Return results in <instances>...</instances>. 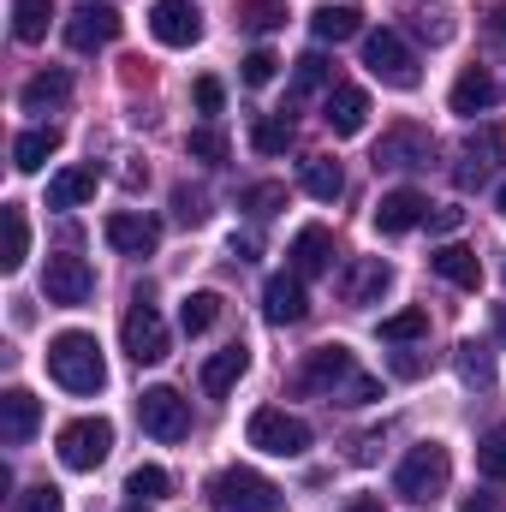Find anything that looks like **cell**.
<instances>
[{
	"instance_id": "42",
	"label": "cell",
	"mask_w": 506,
	"mask_h": 512,
	"mask_svg": "<svg viewBox=\"0 0 506 512\" xmlns=\"http://www.w3.org/2000/svg\"><path fill=\"white\" fill-rule=\"evenodd\" d=\"M274 72H280V60H274L268 48H251V54H245V84H251V90L274 84Z\"/></svg>"
},
{
	"instance_id": "13",
	"label": "cell",
	"mask_w": 506,
	"mask_h": 512,
	"mask_svg": "<svg viewBox=\"0 0 506 512\" xmlns=\"http://www.w3.org/2000/svg\"><path fill=\"white\" fill-rule=\"evenodd\" d=\"M429 155H435V137L423 126H393V131H381V143H376V167H429Z\"/></svg>"
},
{
	"instance_id": "28",
	"label": "cell",
	"mask_w": 506,
	"mask_h": 512,
	"mask_svg": "<svg viewBox=\"0 0 506 512\" xmlns=\"http://www.w3.org/2000/svg\"><path fill=\"white\" fill-rule=\"evenodd\" d=\"M96 197V167H66L48 179V209H78Z\"/></svg>"
},
{
	"instance_id": "5",
	"label": "cell",
	"mask_w": 506,
	"mask_h": 512,
	"mask_svg": "<svg viewBox=\"0 0 506 512\" xmlns=\"http://www.w3.org/2000/svg\"><path fill=\"white\" fill-rule=\"evenodd\" d=\"M245 435H251L256 453H268V459H304V453H310V423H304V417H292V411H280V405L251 411Z\"/></svg>"
},
{
	"instance_id": "52",
	"label": "cell",
	"mask_w": 506,
	"mask_h": 512,
	"mask_svg": "<svg viewBox=\"0 0 506 512\" xmlns=\"http://www.w3.org/2000/svg\"><path fill=\"white\" fill-rule=\"evenodd\" d=\"M346 512H381V501H352Z\"/></svg>"
},
{
	"instance_id": "50",
	"label": "cell",
	"mask_w": 506,
	"mask_h": 512,
	"mask_svg": "<svg viewBox=\"0 0 506 512\" xmlns=\"http://www.w3.org/2000/svg\"><path fill=\"white\" fill-rule=\"evenodd\" d=\"M233 256H239V262H251V256H256V239H251V233H245V239L233 233Z\"/></svg>"
},
{
	"instance_id": "35",
	"label": "cell",
	"mask_w": 506,
	"mask_h": 512,
	"mask_svg": "<svg viewBox=\"0 0 506 512\" xmlns=\"http://www.w3.org/2000/svg\"><path fill=\"white\" fill-rule=\"evenodd\" d=\"M423 334H429V310H399V316L381 322V340L387 346H417Z\"/></svg>"
},
{
	"instance_id": "11",
	"label": "cell",
	"mask_w": 506,
	"mask_h": 512,
	"mask_svg": "<svg viewBox=\"0 0 506 512\" xmlns=\"http://www.w3.org/2000/svg\"><path fill=\"white\" fill-rule=\"evenodd\" d=\"M42 292H48V304H66V310H78V304H90V292H96V274H90V262L72 251L48 256V268H42Z\"/></svg>"
},
{
	"instance_id": "34",
	"label": "cell",
	"mask_w": 506,
	"mask_h": 512,
	"mask_svg": "<svg viewBox=\"0 0 506 512\" xmlns=\"http://www.w3.org/2000/svg\"><path fill=\"white\" fill-rule=\"evenodd\" d=\"M251 143H256V155H286L292 149V120L286 114H262L251 126Z\"/></svg>"
},
{
	"instance_id": "53",
	"label": "cell",
	"mask_w": 506,
	"mask_h": 512,
	"mask_svg": "<svg viewBox=\"0 0 506 512\" xmlns=\"http://www.w3.org/2000/svg\"><path fill=\"white\" fill-rule=\"evenodd\" d=\"M495 30H501V36H506V6H501V12H495Z\"/></svg>"
},
{
	"instance_id": "30",
	"label": "cell",
	"mask_w": 506,
	"mask_h": 512,
	"mask_svg": "<svg viewBox=\"0 0 506 512\" xmlns=\"http://www.w3.org/2000/svg\"><path fill=\"white\" fill-rule=\"evenodd\" d=\"M0 221H6L0 268H6V274H18V268H24V256H30V221H24V209H18V203H6V209H0Z\"/></svg>"
},
{
	"instance_id": "17",
	"label": "cell",
	"mask_w": 506,
	"mask_h": 512,
	"mask_svg": "<svg viewBox=\"0 0 506 512\" xmlns=\"http://www.w3.org/2000/svg\"><path fill=\"white\" fill-rule=\"evenodd\" d=\"M417 221H429V197H423V191H411V185L387 191V197L376 203V233H387V239L411 233Z\"/></svg>"
},
{
	"instance_id": "29",
	"label": "cell",
	"mask_w": 506,
	"mask_h": 512,
	"mask_svg": "<svg viewBox=\"0 0 506 512\" xmlns=\"http://www.w3.org/2000/svg\"><path fill=\"white\" fill-rule=\"evenodd\" d=\"M298 185H304L316 203H334V197L346 191V173H340V161H334V155H310V161H304V173H298Z\"/></svg>"
},
{
	"instance_id": "46",
	"label": "cell",
	"mask_w": 506,
	"mask_h": 512,
	"mask_svg": "<svg viewBox=\"0 0 506 512\" xmlns=\"http://www.w3.org/2000/svg\"><path fill=\"white\" fill-rule=\"evenodd\" d=\"M173 209H179V221H185V227H197V221H203V215H209V209H203V197H197V191H173Z\"/></svg>"
},
{
	"instance_id": "6",
	"label": "cell",
	"mask_w": 506,
	"mask_h": 512,
	"mask_svg": "<svg viewBox=\"0 0 506 512\" xmlns=\"http://www.w3.org/2000/svg\"><path fill=\"white\" fill-rule=\"evenodd\" d=\"M54 453L66 471H96L108 453H114V423L108 417H72L60 435H54Z\"/></svg>"
},
{
	"instance_id": "2",
	"label": "cell",
	"mask_w": 506,
	"mask_h": 512,
	"mask_svg": "<svg viewBox=\"0 0 506 512\" xmlns=\"http://www.w3.org/2000/svg\"><path fill=\"white\" fill-rule=\"evenodd\" d=\"M48 376L66 387V393H102L108 387V364H102L96 334H84V328L54 334L48 340Z\"/></svg>"
},
{
	"instance_id": "20",
	"label": "cell",
	"mask_w": 506,
	"mask_h": 512,
	"mask_svg": "<svg viewBox=\"0 0 506 512\" xmlns=\"http://www.w3.org/2000/svg\"><path fill=\"white\" fill-rule=\"evenodd\" d=\"M393 286V262H381V256H364V262H352L346 268V280H340V292H346V304H376L381 292Z\"/></svg>"
},
{
	"instance_id": "15",
	"label": "cell",
	"mask_w": 506,
	"mask_h": 512,
	"mask_svg": "<svg viewBox=\"0 0 506 512\" xmlns=\"http://www.w3.org/2000/svg\"><path fill=\"white\" fill-rule=\"evenodd\" d=\"M322 126L334 131V137H358V131L370 126V96L358 84H334L328 102H322Z\"/></svg>"
},
{
	"instance_id": "33",
	"label": "cell",
	"mask_w": 506,
	"mask_h": 512,
	"mask_svg": "<svg viewBox=\"0 0 506 512\" xmlns=\"http://www.w3.org/2000/svg\"><path fill=\"white\" fill-rule=\"evenodd\" d=\"M221 322V292H191L185 304H179V328L185 334H209Z\"/></svg>"
},
{
	"instance_id": "19",
	"label": "cell",
	"mask_w": 506,
	"mask_h": 512,
	"mask_svg": "<svg viewBox=\"0 0 506 512\" xmlns=\"http://www.w3.org/2000/svg\"><path fill=\"white\" fill-rule=\"evenodd\" d=\"M292 274L298 280H316V274H328L334 268V233L328 227H298V239H292Z\"/></svg>"
},
{
	"instance_id": "44",
	"label": "cell",
	"mask_w": 506,
	"mask_h": 512,
	"mask_svg": "<svg viewBox=\"0 0 506 512\" xmlns=\"http://www.w3.org/2000/svg\"><path fill=\"white\" fill-rule=\"evenodd\" d=\"M322 84H328V60L310 48V54L298 60V90H322Z\"/></svg>"
},
{
	"instance_id": "10",
	"label": "cell",
	"mask_w": 506,
	"mask_h": 512,
	"mask_svg": "<svg viewBox=\"0 0 506 512\" xmlns=\"http://www.w3.org/2000/svg\"><path fill=\"white\" fill-rule=\"evenodd\" d=\"M120 340H126L131 364H161L167 358V322L155 316V304L137 292V304L126 310V322H120Z\"/></svg>"
},
{
	"instance_id": "3",
	"label": "cell",
	"mask_w": 506,
	"mask_h": 512,
	"mask_svg": "<svg viewBox=\"0 0 506 512\" xmlns=\"http://www.w3.org/2000/svg\"><path fill=\"white\" fill-rule=\"evenodd\" d=\"M447 483H453V453H447L441 441H417V447L399 459V471H393V495H405L411 507L441 501Z\"/></svg>"
},
{
	"instance_id": "48",
	"label": "cell",
	"mask_w": 506,
	"mask_h": 512,
	"mask_svg": "<svg viewBox=\"0 0 506 512\" xmlns=\"http://www.w3.org/2000/svg\"><path fill=\"white\" fill-rule=\"evenodd\" d=\"M459 221H465V209H435V215H429V227H435V233H453Z\"/></svg>"
},
{
	"instance_id": "18",
	"label": "cell",
	"mask_w": 506,
	"mask_h": 512,
	"mask_svg": "<svg viewBox=\"0 0 506 512\" xmlns=\"http://www.w3.org/2000/svg\"><path fill=\"white\" fill-rule=\"evenodd\" d=\"M36 423H42V399L24 393V387H6L0 393V441L6 447H24L36 435Z\"/></svg>"
},
{
	"instance_id": "32",
	"label": "cell",
	"mask_w": 506,
	"mask_h": 512,
	"mask_svg": "<svg viewBox=\"0 0 506 512\" xmlns=\"http://www.w3.org/2000/svg\"><path fill=\"white\" fill-rule=\"evenodd\" d=\"M405 18H411V30H417L429 48H447V42H453V30H459L447 6H417V12H405Z\"/></svg>"
},
{
	"instance_id": "23",
	"label": "cell",
	"mask_w": 506,
	"mask_h": 512,
	"mask_svg": "<svg viewBox=\"0 0 506 512\" xmlns=\"http://www.w3.org/2000/svg\"><path fill=\"white\" fill-rule=\"evenodd\" d=\"M245 370H251V352H245L239 340H233V346H221V352L203 364V393H209V399H227V393L239 387Z\"/></svg>"
},
{
	"instance_id": "39",
	"label": "cell",
	"mask_w": 506,
	"mask_h": 512,
	"mask_svg": "<svg viewBox=\"0 0 506 512\" xmlns=\"http://www.w3.org/2000/svg\"><path fill=\"white\" fill-rule=\"evenodd\" d=\"M185 149H191V161H203V167H221V161H227V131L197 126L191 137H185Z\"/></svg>"
},
{
	"instance_id": "47",
	"label": "cell",
	"mask_w": 506,
	"mask_h": 512,
	"mask_svg": "<svg viewBox=\"0 0 506 512\" xmlns=\"http://www.w3.org/2000/svg\"><path fill=\"white\" fill-rule=\"evenodd\" d=\"M423 370H429V358H423V352H393V376H405V382H411V376H423Z\"/></svg>"
},
{
	"instance_id": "7",
	"label": "cell",
	"mask_w": 506,
	"mask_h": 512,
	"mask_svg": "<svg viewBox=\"0 0 506 512\" xmlns=\"http://www.w3.org/2000/svg\"><path fill=\"white\" fill-rule=\"evenodd\" d=\"M364 66H370V78H381L387 90H417V54L405 48V36L399 30H370L364 36Z\"/></svg>"
},
{
	"instance_id": "31",
	"label": "cell",
	"mask_w": 506,
	"mask_h": 512,
	"mask_svg": "<svg viewBox=\"0 0 506 512\" xmlns=\"http://www.w3.org/2000/svg\"><path fill=\"white\" fill-rule=\"evenodd\" d=\"M54 18V0H12V36L18 42H42Z\"/></svg>"
},
{
	"instance_id": "22",
	"label": "cell",
	"mask_w": 506,
	"mask_h": 512,
	"mask_svg": "<svg viewBox=\"0 0 506 512\" xmlns=\"http://www.w3.org/2000/svg\"><path fill=\"white\" fill-rule=\"evenodd\" d=\"M447 102H453V114H489V108L501 102V84H495V78H489L483 66H465Z\"/></svg>"
},
{
	"instance_id": "43",
	"label": "cell",
	"mask_w": 506,
	"mask_h": 512,
	"mask_svg": "<svg viewBox=\"0 0 506 512\" xmlns=\"http://www.w3.org/2000/svg\"><path fill=\"white\" fill-rule=\"evenodd\" d=\"M18 512H66V501H60V489H54V483H36V489H24V495H18Z\"/></svg>"
},
{
	"instance_id": "54",
	"label": "cell",
	"mask_w": 506,
	"mask_h": 512,
	"mask_svg": "<svg viewBox=\"0 0 506 512\" xmlns=\"http://www.w3.org/2000/svg\"><path fill=\"white\" fill-rule=\"evenodd\" d=\"M495 209H501V215H506V185H501V191H495Z\"/></svg>"
},
{
	"instance_id": "9",
	"label": "cell",
	"mask_w": 506,
	"mask_h": 512,
	"mask_svg": "<svg viewBox=\"0 0 506 512\" xmlns=\"http://www.w3.org/2000/svg\"><path fill=\"white\" fill-rule=\"evenodd\" d=\"M137 423H143L155 441H185V435H191V399H179L173 387H143Z\"/></svg>"
},
{
	"instance_id": "12",
	"label": "cell",
	"mask_w": 506,
	"mask_h": 512,
	"mask_svg": "<svg viewBox=\"0 0 506 512\" xmlns=\"http://www.w3.org/2000/svg\"><path fill=\"white\" fill-rule=\"evenodd\" d=\"M149 30H155L161 48H191V42H203V12L191 0H155L149 6Z\"/></svg>"
},
{
	"instance_id": "55",
	"label": "cell",
	"mask_w": 506,
	"mask_h": 512,
	"mask_svg": "<svg viewBox=\"0 0 506 512\" xmlns=\"http://www.w3.org/2000/svg\"><path fill=\"white\" fill-rule=\"evenodd\" d=\"M126 512H149V507H143V501H131V507H126Z\"/></svg>"
},
{
	"instance_id": "25",
	"label": "cell",
	"mask_w": 506,
	"mask_h": 512,
	"mask_svg": "<svg viewBox=\"0 0 506 512\" xmlns=\"http://www.w3.org/2000/svg\"><path fill=\"white\" fill-rule=\"evenodd\" d=\"M310 30H316V42H352V36L364 30V12H358L352 0H340V6H316V12H310Z\"/></svg>"
},
{
	"instance_id": "16",
	"label": "cell",
	"mask_w": 506,
	"mask_h": 512,
	"mask_svg": "<svg viewBox=\"0 0 506 512\" xmlns=\"http://www.w3.org/2000/svg\"><path fill=\"white\" fill-rule=\"evenodd\" d=\"M108 245L120 256H155V245H161V221L155 215H131V209H120V215H108Z\"/></svg>"
},
{
	"instance_id": "51",
	"label": "cell",
	"mask_w": 506,
	"mask_h": 512,
	"mask_svg": "<svg viewBox=\"0 0 506 512\" xmlns=\"http://www.w3.org/2000/svg\"><path fill=\"white\" fill-rule=\"evenodd\" d=\"M495 334H501V346H506V304H495Z\"/></svg>"
},
{
	"instance_id": "8",
	"label": "cell",
	"mask_w": 506,
	"mask_h": 512,
	"mask_svg": "<svg viewBox=\"0 0 506 512\" xmlns=\"http://www.w3.org/2000/svg\"><path fill=\"white\" fill-rule=\"evenodd\" d=\"M120 30H126V18H120L108 0H78V6L66 12V42H72L78 54H96V48L120 42Z\"/></svg>"
},
{
	"instance_id": "49",
	"label": "cell",
	"mask_w": 506,
	"mask_h": 512,
	"mask_svg": "<svg viewBox=\"0 0 506 512\" xmlns=\"http://www.w3.org/2000/svg\"><path fill=\"white\" fill-rule=\"evenodd\" d=\"M459 512H495V495L489 489H477V495H465V507Z\"/></svg>"
},
{
	"instance_id": "36",
	"label": "cell",
	"mask_w": 506,
	"mask_h": 512,
	"mask_svg": "<svg viewBox=\"0 0 506 512\" xmlns=\"http://www.w3.org/2000/svg\"><path fill=\"white\" fill-rule=\"evenodd\" d=\"M477 471L489 483H506V423H495L483 441H477Z\"/></svg>"
},
{
	"instance_id": "21",
	"label": "cell",
	"mask_w": 506,
	"mask_h": 512,
	"mask_svg": "<svg viewBox=\"0 0 506 512\" xmlns=\"http://www.w3.org/2000/svg\"><path fill=\"white\" fill-rule=\"evenodd\" d=\"M262 304H268V322H304V310H310V298H304V280L286 268V274H274L268 286H262Z\"/></svg>"
},
{
	"instance_id": "26",
	"label": "cell",
	"mask_w": 506,
	"mask_h": 512,
	"mask_svg": "<svg viewBox=\"0 0 506 512\" xmlns=\"http://www.w3.org/2000/svg\"><path fill=\"white\" fill-rule=\"evenodd\" d=\"M429 268H435L441 280L465 286V292H477V286H483V262H477V251H465V245H441V251L429 256Z\"/></svg>"
},
{
	"instance_id": "41",
	"label": "cell",
	"mask_w": 506,
	"mask_h": 512,
	"mask_svg": "<svg viewBox=\"0 0 506 512\" xmlns=\"http://www.w3.org/2000/svg\"><path fill=\"white\" fill-rule=\"evenodd\" d=\"M239 203H245V209H251L256 221H262V215H274V209L286 203V185H274V179H268V185H251V191H245Z\"/></svg>"
},
{
	"instance_id": "45",
	"label": "cell",
	"mask_w": 506,
	"mask_h": 512,
	"mask_svg": "<svg viewBox=\"0 0 506 512\" xmlns=\"http://www.w3.org/2000/svg\"><path fill=\"white\" fill-rule=\"evenodd\" d=\"M191 96H197V108H203V114H221V102H227L221 78H197V90H191Z\"/></svg>"
},
{
	"instance_id": "27",
	"label": "cell",
	"mask_w": 506,
	"mask_h": 512,
	"mask_svg": "<svg viewBox=\"0 0 506 512\" xmlns=\"http://www.w3.org/2000/svg\"><path fill=\"white\" fill-rule=\"evenodd\" d=\"M54 149H60V126H36V131H18V143H12V167H18V173H42Z\"/></svg>"
},
{
	"instance_id": "24",
	"label": "cell",
	"mask_w": 506,
	"mask_h": 512,
	"mask_svg": "<svg viewBox=\"0 0 506 512\" xmlns=\"http://www.w3.org/2000/svg\"><path fill=\"white\" fill-rule=\"evenodd\" d=\"M18 102H24V114H48V108H66L72 102V78L54 66V72H36L24 90H18Z\"/></svg>"
},
{
	"instance_id": "14",
	"label": "cell",
	"mask_w": 506,
	"mask_h": 512,
	"mask_svg": "<svg viewBox=\"0 0 506 512\" xmlns=\"http://www.w3.org/2000/svg\"><path fill=\"white\" fill-rule=\"evenodd\" d=\"M506 161V126H483L465 137V161H459V185H483Z\"/></svg>"
},
{
	"instance_id": "4",
	"label": "cell",
	"mask_w": 506,
	"mask_h": 512,
	"mask_svg": "<svg viewBox=\"0 0 506 512\" xmlns=\"http://www.w3.org/2000/svg\"><path fill=\"white\" fill-rule=\"evenodd\" d=\"M209 507L215 512H280V489L251 471V465H227L209 477Z\"/></svg>"
},
{
	"instance_id": "37",
	"label": "cell",
	"mask_w": 506,
	"mask_h": 512,
	"mask_svg": "<svg viewBox=\"0 0 506 512\" xmlns=\"http://www.w3.org/2000/svg\"><path fill=\"white\" fill-rule=\"evenodd\" d=\"M459 376L477 382V387H495V358H489L483 340H465V346H459Z\"/></svg>"
},
{
	"instance_id": "38",
	"label": "cell",
	"mask_w": 506,
	"mask_h": 512,
	"mask_svg": "<svg viewBox=\"0 0 506 512\" xmlns=\"http://www.w3.org/2000/svg\"><path fill=\"white\" fill-rule=\"evenodd\" d=\"M167 489H173V477H167L161 465H137V471L126 477V495H131V501H143V507H149V501H161Z\"/></svg>"
},
{
	"instance_id": "1",
	"label": "cell",
	"mask_w": 506,
	"mask_h": 512,
	"mask_svg": "<svg viewBox=\"0 0 506 512\" xmlns=\"http://www.w3.org/2000/svg\"><path fill=\"white\" fill-rule=\"evenodd\" d=\"M292 393H304V399H340V405H370V399H381V382L358 370V358L346 346H316L298 364Z\"/></svg>"
},
{
	"instance_id": "40",
	"label": "cell",
	"mask_w": 506,
	"mask_h": 512,
	"mask_svg": "<svg viewBox=\"0 0 506 512\" xmlns=\"http://www.w3.org/2000/svg\"><path fill=\"white\" fill-rule=\"evenodd\" d=\"M239 24L256 30V36H268V30L286 24V6H274V0H239Z\"/></svg>"
}]
</instances>
